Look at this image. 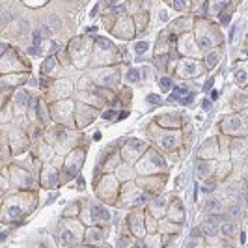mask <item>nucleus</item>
I'll use <instances>...</instances> for the list:
<instances>
[{
	"instance_id": "nucleus-1",
	"label": "nucleus",
	"mask_w": 248,
	"mask_h": 248,
	"mask_svg": "<svg viewBox=\"0 0 248 248\" xmlns=\"http://www.w3.org/2000/svg\"><path fill=\"white\" fill-rule=\"evenodd\" d=\"M202 230L205 235H216L218 230H220V216H216V215H211L209 218H205L203 220V226H202Z\"/></svg>"
},
{
	"instance_id": "nucleus-2",
	"label": "nucleus",
	"mask_w": 248,
	"mask_h": 248,
	"mask_svg": "<svg viewBox=\"0 0 248 248\" xmlns=\"http://www.w3.org/2000/svg\"><path fill=\"white\" fill-rule=\"evenodd\" d=\"M147 49H149V45L142 41V43H136V45H134V52H136V54H142V52H146Z\"/></svg>"
},
{
	"instance_id": "nucleus-3",
	"label": "nucleus",
	"mask_w": 248,
	"mask_h": 248,
	"mask_svg": "<svg viewBox=\"0 0 248 248\" xmlns=\"http://www.w3.org/2000/svg\"><path fill=\"white\" fill-rule=\"evenodd\" d=\"M220 230L226 233V235H231V233L235 231V226H233V224H230V222H226L224 226H220Z\"/></svg>"
},
{
	"instance_id": "nucleus-4",
	"label": "nucleus",
	"mask_w": 248,
	"mask_h": 248,
	"mask_svg": "<svg viewBox=\"0 0 248 248\" xmlns=\"http://www.w3.org/2000/svg\"><path fill=\"white\" fill-rule=\"evenodd\" d=\"M49 23H51L52 30H58V28H60V19L56 17V15H51V17H49Z\"/></svg>"
},
{
	"instance_id": "nucleus-5",
	"label": "nucleus",
	"mask_w": 248,
	"mask_h": 248,
	"mask_svg": "<svg viewBox=\"0 0 248 248\" xmlns=\"http://www.w3.org/2000/svg\"><path fill=\"white\" fill-rule=\"evenodd\" d=\"M185 93H188V90H185V88H175V91H174L172 99H181Z\"/></svg>"
},
{
	"instance_id": "nucleus-6",
	"label": "nucleus",
	"mask_w": 248,
	"mask_h": 248,
	"mask_svg": "<svg viewBox=\"0 0 248 248\" xmlns=\"http://www.w3.org/2000/svg\"><path fill=\"white\" fill-rule=\"evenodd\" d=\"M54 67V58H49L47 63H43V73H47V71H51Z\"/></svg>"
},
{
	"instance_id": "nucleus-7",
	"label": "nucleus",
	"mask_w": 248,
	"mask_h": 248,
	"mask_svg": "<svg viewBox=\"0 0 248 248\" xmlns=\"http://www.w3.org/2000/svg\"><path fill=\"white\" fill-rule=\"evenodd\" d=\"M230 215H231L233 218H237V216H241V207H237V205H233V207L230 209Z\"/></svg>"
},
{
	"instance_id": "nucleus-8",
	"label": "nucleus",
	"mask_w": 248,
	"mask_h": 248,
	"mask_svg": "<svg viewBox=\"0 0 248 248\" xmlns=\"http://www.w3.org/2000/svg\"><path fill=\"white\" fill-rule=\"evenodd\" d=\"M129 80H138V71L136 69H131L129 71Z\"/></svg>"
},
{
	"instance_id": "nucleus-9",
	"label": "nucleus",
	"mask_w": 248,
	"mask_h": 248,
	"mask_svg": "<svg viewBox=\"0 0 248 248\" xmlns=\"http://www.w3.org/2000/svg\"><path fill=\"white\" fill-rule=\"evenodd\" d=\"M207 207H211V209H220V202H216V200H211V202L207 203Z\"/></svg>"
},
{
	"instance_id": "nucleus-10",
	"label": "nucleus",
	"mask_w": 248,
	"mask_h": 248,
	"mask_svg": "<svg viewBox=\"0 0 248 248\" xmlns=\"http://www.w3.org/2000/svg\"><path fill=\"white\" fill-rule=\"evenodd\" d=\"M160 86L168 90L170 86H172V80H170V79H162V80H160Z\"/></svg>"
},
{
	"instance_id": "nucleus-11",
	"label": "nucleus",
	"mask_w": 248,
	"mask_h": 248,
	"mask_svg": "<svg viewBox=\"0 0 248 248\" xmlns=\"http://www.w3.org/2000/svg\"><path fill=\"white\" fill-rule=\"evenodd\" d=\"M207 63H209V67H213L216 63V54H211V60H207Z\"/></svg>"
},
{
	"instance_id": "nucleus-12",
	"label": "nucleus",
	"mask_w": 248,
	"mask_h": 248,
	"mask_svg": "<svg viewBox=\"0 0 248 248\" xmlns=\"http://www.w3.org/2000/svg\"><path fill=\"white\" fill-rule=\"evenodd\" d=\"M104 119H108V118H112V116H114V112H112V110H108V112H104Z\"/></svg>"
},
{
	"instance_id": "nucleus-13",
	"label": "nucleus",
	"mask_w": 248,
	"mask_h": 248,
	"mask_svg": "<svg viewBox=\"0 0 248 248\" xmlns=\"http://www.w3.org/2000/svg\"><path fill=\"white\" fill-rule=\"evenodd\" d=\"M149 101L157 104V103H159V97H157V95H149Z\"/></svg>"
},
{
	"instance_id": "nucleus-14",
	"label": "nucleus",
	"mask_w": 248,
	"mask_h": 248,
	"mask_svg": "<svg viewBox=\"0 0 248 248\" xmlns=\"http://www.w3.org/2000/svg\"><path fill=\"white\" fill-rule=\"evenodd\" d=\"M202 106H203V108H205V110H207V108H209V106H211V103L207 101V99H205V101L202 103Z\"/></svg>"
},
{
	"instance_id": "nucleus-15",
	"label": "nucleus",
	"mask_w": 248,
	"mask_h": 248,
	"mask_svg": "<svg viewBox=\"0 0 248 248\" xmlns=\"http://www.w3.org/2000/svg\"><path fill=\"white\" fill-rule=\"evenodd\" d=\"M244 196H246V198H248V181H246V183H244Z\"/></svg>"
},
{
	"instance_id": "nucleus-16",
	"label": "nucleus",
	"mask_w": 248,
	"mask_h": 248,
	"mask_svg": "<svg viewBox=\"0 0 248 248\" xmlns=\"http://www.w3.org/2000/svg\"><path fill=\"white\" fill-rule=\"evenodd\" d=\"M211 84H213V80H209L207 84H205V91H209V88H211Z\"/></svg>"
}]
</instances>
